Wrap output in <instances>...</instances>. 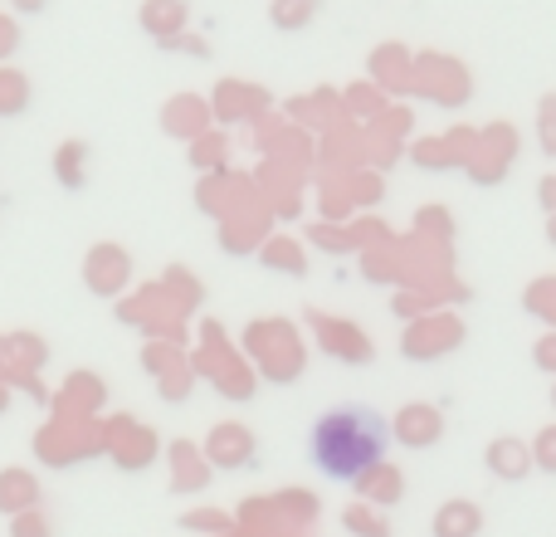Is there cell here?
<instances>
[{
    "mask_svg": "<svg viewBox=\"0 0 556 537\" xmlns=\"http://www.w3.org/2000/svg\"><path fill=\"white\" fill-rule=\"evenodd\" d=\"M552 235H556V225H552Z\"/></svg>",
    "mask_w": 556,
    "mask_h": 537,
    "instance_id": "ba28073f",
    "label": "cell"
},
{
    "mask_svg": "<svg viewBox=\"0 0 556 537\" xmlns=\"http://www.w3.org/2000/svg\"><path fill=\"white\" fill-rule=\"evenodd\" d=\"M317 15H323V0H269V25L283 29V35L307 29Z\"/></svg>",
    "mask_w": 556,
    "mask_h": 537,
    "instance_id": "3957f363",
    "label": "cell"
},
{
    "mask_svg": "<svg viewBox=\"0 0 556 537\" xmlns=\"http://www.w3.org/2000/svg\"><path fill=\"white\" fill-rule=\"evenodd\" d=\"M20 49V20L0 15V59H10Z\"/></svg>",
    "mask_w": 556,
    "mask_h": 537,
    "instance_id": "8992f818",
    "label": "cell"
},
{
    "mask_svg": "<svg viewBox=\"0 0 556 537\" xmlns=\"http://www.w3.org/2000/svg\"><path fill=\"white\" fill-rule=\"evenodd\" d=\"M186 0H142V29L156 39V45H172L176 35H186Z\"/></svg>",
    "mask_w": 556,
    "mask_h": 537,
    "instance_id": "7a4b0ae2",
    "label": "cell"
},
{
    "mask_svg": "<svg viewBox=\"0 0 556 537\" xmlns=\"http://www.w3.org/2000/svg\"><path fill=\"white\" fill-rule=\"evenodd\" d=\"M49 0H10V10H15V15H35V10H45Z\"/></svg>",
    "mask_w": 556,
    "mask_h": 537,
    "instance_id": "52a82bcc",
    "label": "cell"
},
{
    "mask_svg": "<svg viewBox=\"0 0 556 537\" xmlns=\"http://www.w3.org/2000/svg\"><path fill=\"white\" fill-rule=\"evenodd\" d=\"M386 421L371 405H337L307 435V460L327 479H366L386 454Z\"/></svg>",
    "mask_w": 556,
    "mask_h": 537,
    "instance_id": "6da1fadb",
    "label": "cell"
},
{
    "mask_svg": "<svg viewBox=\"0 0 556 537\" xmlns=\"http://www.w3.org/2000/svg\"><path fill=\"white\" fill-rule=\"evenodd\" d=\"M29 108V78L20 68H0V117H20Z\"/></svg>",
    "mask_w": 556,
    "mask_h": 537,
    "instance_id": "277c9868",
    "label": "cell"
},
{
    "mask_svg": "<svg viewBox=\"0 0 556 537\" xmlns=\"http://www.w3.org/2000/svg\"><path fill=\"white\" fill-rule=\"evenodd\" d=\"M84 166H88V147L84 142H64V147H59L54 172H59V182H64L68 191H78V186H84Z\"/></svg>",
    "mask_w": 556,
    "mask_h": 537,
    "instance_id": "5b68a950",
    "label": "cell"
}]
</instances>
